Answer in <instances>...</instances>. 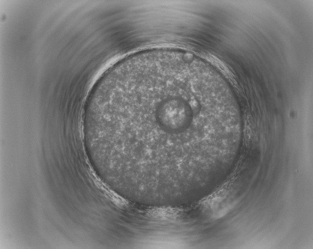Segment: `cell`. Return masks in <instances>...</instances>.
Returning a JSON list of instances; mask_svg holds the SVG:
<instances>
[{
	"instance_id": "cell-1",
	"label": "cell",
	"mask_w": 313,
	"mask_h": 249,
	"mask_svg": "<svg viewBox=\"0 0 313 249\" xmlns=\"http://www.w3.org/2000/svg\"><path fill=\"white\" fill-rule=\"evenodd\" d=\"M228 123L225 102L202 67L167 54L133 62L102 83L91 129L115 168L168 181L186 175L196 144L225 136Z\"/></svg>"
}]
</instances>
